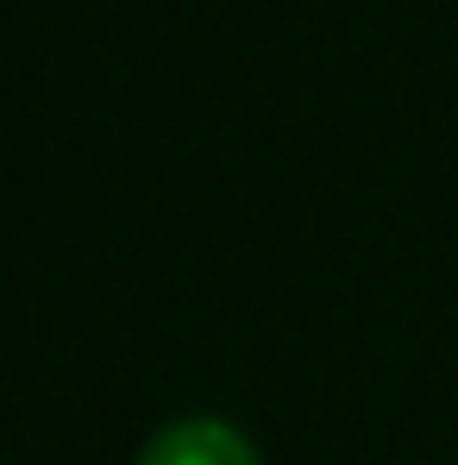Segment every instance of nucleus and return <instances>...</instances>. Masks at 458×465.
<instances>
[{"mask_svg":"<svg viewBox=\"0 0 458 465\" xmlns=\"http://www.w3.org/2000/svg\"><path fill=\"white\" fill-rule=\"evenodd\" d=\"M139 465H258V447L214 415H189V421H170L145 440Z\"/></svg>","mask_w":458,"mask_h":465,"instance_id":"1","label":"nucleus"}]
</instances>
